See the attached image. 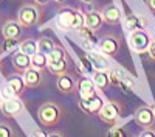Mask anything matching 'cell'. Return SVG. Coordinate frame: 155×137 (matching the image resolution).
<instances>
[{
  "label": "cell",
  "instance_id": "6da1fadb",
  "mask_svg": "<svg viewBox=\"0 0 155 137\" xmlns=\"http://www.w3.org/2000/svg\"><path fill=\"white\" fill-rule=\"evenodd\" d=\"M61 117H62V109L59 104H56L53 101H47V103L41 104L37 109V120L45 128L56 126L61 120Z\"/></svg>",
  "mask_w": 155,
  "mask_h": 137
},
{
  "label": "cell",
  "instance_id": "7a4b0ae2",
  "mask_svg": "<svg viewBox=\"0 0 155 137\" xmlns=\"http://www.w3.org/2000/svg\"><path fill=\"white\" fill-rule=\"evenodd\" d=\"M121 114H123V104L115 101V100H109V101H104L102 108L99 109L98 117L102 123L113 126V125H116V122L120 120Z\"/></svg>",
  "mask_w": 155,
  "mask_h": 137
},
{
  "label": "cell",
  "instance_id": "3957f363",
  "mask_svg": "<svg viewBox=\"0 0 155 137\" xmlns=\"http://www.w3.org/2000/svg\"><path fill=\"white\" fill-rule=\"evenodd\" d=\"M150 42H152L150 41V36H149V33L144 28L130 31V36H129V44H130V47H132V50H134L135 53L141 55V53L147 52Z\"/></svg>",
  "mask_w": 155,
  "mask_h": 137
},
{
  "label": "cell",
  "instance_id": "277c9868",
  "mask_svg": "<svg viewBox=\"0 0 155 137\" xmlns=\"http://www.w3.org/2000/svg\"><path fill=\"white\" fill-rule=\"evenodd\" d=\"M39 8L34 6V5H25L20 8L19 14H17V20L19 23L22 25L23 28H30V27H34V25L39 22Z\"/></svg>",
  "mask_w": 155,
  "mask_h": 137
},
{
  "label": "cell",
  "instance_id": "5b68a950",
  "mask_svg": "<svg viewBox=\"0 0 155 137\" xmlns=\"http://www.w3.org/2000/svg\"><path fill=\"white\" fill-rule=\"evenodd\" d=\"M134 120L141 129L152 128L153 123H155V111H153V108H150L147 104L140 106L134 114Z\"/></svg>",
  "mask_w": 155,
  "mask_h": 137
},
{
  "label": "cell",
  "instance_id": "8992f818",
  "mask_svg": "<svg viewBox=\"0 0 155 137\" xmlns=\"http://www.w3.org/2000/svg\"><path fill=\"white\" fill-rule=\"evenodd\" d=\"M120 48H121V41L115 34H106L99 42L101 53H104L106 56H115L120 52Z\"/></svg>",
  "mask_w": 155,
  "mask_h": 137
},
{
  "label": "cell",
  "instance_id": "52a82bcc",
  "mask_svg": "<svg viewBox=\"0 0 155 137\" xmlns=\"http://www.w3.org/2000/svg\"><path fill=\"white\" fill-rule=\"evenodd\" d=\"M2 112L5 117H9V118H16L19 117L22 112H23V103L20 101L19 97H14L11 100H3L2 101Z\"/></svg>",
  "mask_w": 155,
  "mask_h": 137
},
{
  "label": "cell",
  "instance_id": "ba28073f",
  "mask_svg": "<svg viewBox=\"0 0 155 137\" xmlns=\"http://www.w3.org/2000/svg\"><path fill=\"white\" fill-rule=\"evenodd\" d=\"M56 86H58L59 92L65 94V95H70L78 89V80L71 73H64V75H61V77H58Z\"/></svg>",
  "mask_w": 155,
  "mask_h": 137
},
{
  "label": "cell",
  "instance_id": "9c48e42d",
  "mask_svg": "<svg viewBox=\"0 0 155 137\" xmlns=\"http://www.w3.org/2000/svg\"><path fill=\"white\" fill-rule=\"evenodd\" d=\"M102 104H104V101L98 95L90 97V98H79V108L85 114H98L99 109L102 108Z\"/></svg>",
  "mask_w": 155,
  "mask_h": 137
},
{
  "label": "cell",
  "instance_id": "30bf717a",
  "mask_svg": "<svg viewBox=\"0 0 155 137\" xmlns=\"http://www.w3.org/2000/svg\"><path fill=\"white\" fill-rule=\"evenodd\" d=\"M96 86L93 83L92 78L82 77L78 80V94H79V98H90L96 95Z\"/></svg>",
  "mask_w": 155,
  "mask_h": 137
},
{
  "label": "cell",
  "instance_id": "8fae6325",
  "mask_svg": "<svg viewBox=\"0 0 155 137\" xmlns=\"http://www.w3.org/2000/svg\"><path fill=\"white\" fill-rule=\"evenodd\" d=\"M22 78L25 81L27 89H34V87H39L41 83H42V70L30 67L28 70H25L22 73Z\"/></svg>",
  "mask_w": 155,
  "mask_h": 137
},
{
  "label": "cell",
  "instance_id": "7c38bea8",
  "mask_svg": "<svg viewBox=\"0 0 155 137\" xmlns=\"http://www.w3.org/2000/svg\"><path fill=\"white\" fill-rule=\"evenodd\" d=\"M22 25L19 23V20H8L3 28H2V36L3 39H19L20 37V33H22Z\"/></svg>",
  "mask_w": 155,
  "mask_h": 137
},
{
  "label": "cell",
  "instance_id": "4fadbf2b",
  "mask_svg": "<svg viewBox=\"0 0 155 137\" xmlns=\"http://www.w3.org/2000/svg\"><path fill=\"white\" fill-rule=\"evenodd\" d=\"M12 67H14L17 72H25V70H28L31 67V56L27 55V53H23V52H16V53H12Z\"/></svg>",
  "mask_w": 155,
  "mask_h": 137
},
{
  "label": "cell",
  "instance_id": "5bb4252c",
  "mask_svg": "<svg viewBox=\"0 0 155 137\" xmlns=\"http://www.w3.org/2000/svg\"><path fill=\"white\" fill-rule=\"evenodd\" d=\"M92 80L98 91H104L112 84L110 81V72L109 70H95L92 75Z\"/></svg>",
  "mask_w": 155,
  "mask_h": 137
},
{
  "label": "cell",
  "instance_id": "9a60e30c",
  "mask_svg": "<svg viewBox=\"0 0 155 137\" xmlns=\"http://www.w3.org/2000/svg\"><path fill=\"white\" fill-rule=\"evenodd\" d=\"M87 59L90 61V64L95 70H109V61L104 58V53H95V52H90L87 53Z\"/></svg>",
  "mask_w": 155,
  "mask_h": 137
},
{
  "label": "cell",
  "instance_id": "2e32d148",
  "mask_svg": "<svg viewBox=\"0 0 155 137\" xmlns=\"http://www.w3.org/2000/svg\"><path fill=\"white\" fill-rule=\"evenodd\" d=\"M102 22H104V19H102V12L99 11H88L85 14V27L92 31H98Z\"/></svg>",
  "mask_w": 155,
  "mask_h": 137
},
{
  "label": "cell",
  "instance_id": "e0dca14e",
  "mask_svg": "<svg viewBox=\"0 0 155 137\" xmlns=\"http://www.w3.org/2000/svg\"><path fill=\"white\" fill-rule=\"evenodd\" d=\"M102 19H104V22L109 23V25H115L121 19V11L115 5H107L104 9H102Z\"/></svg>",
  "mask_w": 155,
  "mask_h": 137
},
{
  "label": "cell",
  "instance_id": "ac0fdd59",
  "mask_svg": "<svg viewBox=\"0 0 155 137\" xmlns=\"http://www.w3.org/2000/svg\"><path fill=\"white\" fill-rule=\"evenodd\" d=\"M74 9H62L58 16V23L62 30H71V25L74 20Z\"/></svg>",
  "mask_w": 155,
  "mask_h": 137
},
{
  "label": "cell",
  "instance_id": "d6986e66",
  "mask_svg": "<svg viewBox=\"0 0 155 137\" xmlns=\"http://www.w3.org/2000/svg\"><path fill=\"white\" fill-rule=\"evenodd\" d=\"M47 69L50 70V73H53L54 77H61V75L67 73L68 64H67L65 58H64V59H56V61H50V59H48Z\"/></svg>",
  "mask_w": 155,
  "mask_h": 137
},
{
  "label": "cell",
  "instance_id": "ffe728a7",
  "mask_svg": "<svg viewBox=\"0 0 155 137\" xmlns=\"http://www.w3.org/2000/svg\"><path fill=\"white\" fill-rule=\"evenodd\" d=\"M6 84L16 92L17 97H20V95L23 94V91L27 89V86H25V81H23L22 77H12V78H9V80L6 81Z\"/></svg>",
  "mask_w": 155,
  "mask_h": 137
},
{
  "label": "cell",
  "instance_id": "44dd1931",
  "mask_svg": "<svg viewBox=\"0 0 155 137\" xmlns=\"http://www.w3.org/2000/svg\"><path fill=\"white\" fill-rule=\"evenodd\" d=\"M143 25H144L143 19L135 16V14H129L126 17V28L129 31H135V30H140V28H144Z\"/></svg>",
  "mask_w": 155,
  "mask_h": 137
},
{
  "label": "cell",
  "instance_id": "7402d4cb",
  "mask_svg": "<svg viewBox=\"0 0 155 137\" xmlns=\"http://www.w3.org/2000/svg\"><path fill=\"white\" fill-rule=\"evenodd\" d=\"M47 64H48V56L41 53V52H37L31 56V67L34 69H39V70H44L47 69Z\"/></svg>",
  "mask_w": 155,
  "mask_h": 137
},
{
  "label": "cell",
  "instance_id": "603a6c76",
  "mask_svg": "<svg viewBox=\"0 0 155 137\" xmlns=\"http://www.w3.org/2000/svg\"><path fill=\"white\" fill-rule=\"evenodd\" d=\"M19 50H20V52H23V53H27V55H30V56H33L34 53L39 52V44H37V41L27 39V41L20 42Z\"/></svg>",
  "mask_w": 155,
  "mask_h": 137
},
{
  "label": "cell",
  "instance_id": "cb8c5ba5",
  "mask_svg": "<svg viewBox=\"0 0 155 137\" xmlns=\"http://www.w3.org/2000/svg\"><path fill=\"white\" fill-rule=\"evenodd\" d=\"M37 44H39V52L44 53V55H48L50 52H53V48L56 47V44L51 39H48V37H42V39H39Z\"/></svg>",
  "mask_w": 155,
  "mask_h": 137
},
{
  "label": "cell",
  "instance_id": "d4e9b609",
  "mask_svg": "<svg viewBox=\"0 0 155 137\" xmlns=\"http://www.w3.org/2000/svg\"><path fill=\"white\" fill-rule=\"evenodd\" d=\"M47 56H48L50 61H56V59H64V58H67V53H65V50H64L61 45H56V47L53 48V52H50Z\"/></svg>",
  "mask_w": 155,
  "mask_h": 137
},
{
  "label": "cell",
  "instance_id": "484cf974",
  "mask_svg": "<svg viewBox=\"0 0 155 137\" xmlns=\"http://www.w3.org/2000/svg\"><path fill=\"white\" fill-rule=\"evenodd\" d=\"M107 137H127V134H126V129L123 126H115L113 125L107 132Z\"/></svg>",
  "mask_w": 155,
  "mask_h": 137
},
{
  "label": "cell",
  "instance_id": "4316f807",
  "mask_svg": "<svg viewBox=\"0 0 155 137\" xmlns=\"http://www.w3.org/2000/svg\"><path fill=\"white\" fill-rule=\"evenodd\" d=\"M19 45H20L19 39H5V42H3V52H14Z\"/></svg>",
  "mask_w": 155,
  "mask_h": 137
},
{
  "label": "cell",
  "instance_id": "83f0119b",
  "mask_svg": "<svg viewBox=\"0 0 155 137\" xmlns=\"http://www.w3.org/2000/svg\"><path fill=\"white\" fill-rule=\"evenodd\" d=\"M0 97H2L3 100H11V98H14V97H17V95H16V92L12 91L8 84H5L2 89H0Z\"/></svg>",
  "mask_w": 155,
  "mask_h": 137
},
{
  "label": "cell",
  "instance_id": "f1b7e54d",
  "mask_svg": "<svg viewBox=\"0 0 155 137\" xmlns=\"http://www.w3.org/2000/svg\"><path fill=\"white\" fill-rule=\"evenodd\" d=\"M0 137H12L11 128L5 123H0Z\"/></svg>",
  "mask_w": 155,
  "mask_h": 137
},
{
  "label": "cell",
  "instance_id": "f546056e",
  "mask_svg": "<svg viewBox=\"0 0 155 137\" xmlns=\"http://www.w3.org/2000/svg\"><path fill=\"white\" fill-rule=\"evenodd\" d=\"M138 137H155V129L153 128H146L140 132Z\"/></svg>",
  "mask_w": 155,
  "mask_h": 137
},
{
  "label": "cell",
  "instance_id": "4dcf8cb0",
  "mask_svg": "<svg viewBox=\"0 0 155 137\" xmlns=\"http://www.w3.org/2000/svg\"><path fill=\"white\" fill-rule=\"evenodd\" d=\"M147 55H149V58H150L152 61H155V41L150 42V45H149V48H147Z\"/></svg>",
  "mask_w": 155,
  "mask_h": 137
},
{
  "label": "cell",
  "instance_id": "1f68e13d",
  "mask_svg": "<svg viewBox=\"0 0 155 137\" xmlns=\"http://www.w3.org/2000/svg\"><path fill=\"white\" fill-rule=\"evenodd\" d=\"M30 137H47V135L44 134V131H42L41 128H36V129H33V131H31Z\"/></svg>",
  "mask_w": 155,
  "mask_h": 137
},
{
  "label": "cell",
  "instance_id": "d6a6232c",
  "mask_svg": "<svg viewBox=\"0 0 155 137\" xmlns=\"http://www.w3.org/2000/svg\"><path fill=\"white\" fill-rule=\"evenodd\" d=\"M146 2H147V6H149V9L155 12V0H146Z\"/></svg>",
  "mask_w": 155,
  "mask_h": 137
},
{
  "label": "cell",
  "instance_id": "836d02e7",
  "mask_svg": "<svg viewBox=\"0 0 155 137\" xmlns=\"http://www.w3.org/2000/svg\"><path fill=\"white\" fill-rule=\"evenodd\" d=\"M47 137H64V135H62L61 132H50Z\"/></svg>",
  "mask_w": 155,
  "mask_h": 137
},
{
  "label": "cell",
  "instance_id": "e575fe53",
  "mask_svg": "<svg viewBox=\"0 0 155 137\" xmlns=\"http://www.w3.org/2000/svg\"><path fill=\"white\" fill-rule=\"evenodd\" d=\"M34 2H36L37 5H47V3L50 2V0H34Z\"/></svg>",
  "mask_w": 155,
  "mask_h": 137
},
{
  "label": "cell",
  "instance_id": "d590c367",
  "mask_svg": "<svg viewBox=\"0 0 155 137\" xmlns=\"http://www.w3.org/2000/svg\"><path fill=\"white\" fill-rule=\"evenodd\" d=\"M81 2H84V3H92L93 0H81Z\"/></svg>",
  "mask_w": 155,
  "mask_h": 137
},
{
  "label": "cell",
  "instance_id": "8d00e7d4",
  "mask_svg": "<svg viewBox=\"0 0 155 137\" xmlns=\"http://www.w3.org/2000/svg\"><path fill=\"white\" fill-rule=\"evenodd\" d=\"M54 2H56V3H62V2H64V0H54Z\"/></svg>",
  "mask_w": 155,
  "mask_h": 137
},
{
  "label": "cell",
  "instance_id": "74e56055",
  "mask_svg": "<svg viewBox=\"0 0 155 137\" xmlns=\"http://www.w3.org/2000/svg\"><path fill=\"white\" fill-rule=\"evenodd\" d=\"M0 108H2V97H0Z\"/></svg>",
  "mask_w": 155,
  "mask_h": 137
},
{
  "label": "cell",
  "instance_id": "f35d334b",
  "mask_svg": "<svg viewBox=\"0 0 155 137\" xmlns=\"http://www.w3.org/2000/svg\"><path fill=\"white\" fill-rule=\"evenodd\" d=\"M153 111H155V106H153Z\"/></svg>",
  "mask_w": 155,
  "mask_h": 137
}]
</instances>
